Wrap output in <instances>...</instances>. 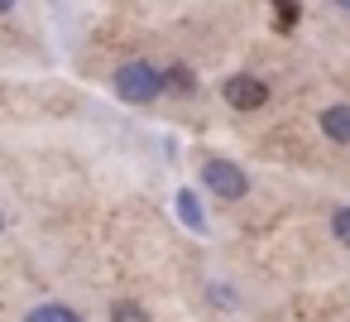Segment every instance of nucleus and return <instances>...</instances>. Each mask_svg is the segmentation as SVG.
Here are the masks:
<instances>
[{"mask_svg": "<svg viewBox=\"0 0 350 322\" xmlns=\"http://www.w3.org/2000/svg\"><path fill=\"white\" fill-rule=\"evenodd\" d=\"M321 135L331 145H350V106H326L321 111Z\"/></svg>", "mask_w": 350, "mask_h": 322, "instance_id": "4", "label": "nucleus"}, {"mask_svg": "<svg viewBox=\"0 0 350 322\" xmlns=\"http://www.w3.org/2000/svg\"><path fill=\"white\" fill-rule=\"evenodd\" d=\"M202 183H206L216 197H226V202H235V197H245V193H250L245 169H240V164H230V159H206V164H202Z\"/></svg>", "mask_w": 350, "mask_h": 322, "instance_id": "2", "label": "nucleus"}, {"mask_svg": "<svg viewBox=\"0 0 350 322\" xmlns=\"http://www.w3.org/2000/svg\"><path fill=\"white\" fill-rule=\"evenodd\" d=\"M178 212H183V221H187L192 231H202V226H206L202 202H197V193H192V188H183V193H178Z\"/></svg>", "mask_w": 350, "mask_h": 322, "instance_id": "7", "label": "nucleus"}, {"mask_svg": "<svg viewBox=\"0 0 350 322\" xmlns=\"http://www.w3.org/2000/svg\"><path fill=\"white\" fill-rule=\"evenodd\" d=\"M0 226H5V216H0Z\"/></svg>", "mask_w": 350, "mask_h": 322, "instance_id": "13", "label": "nucleus"}, {"mask_svg": "<svg viewBox=\"0 0 350 322\" xmlns=\"http://www.w3.org/2000/svg\"><path fill=\"white\" fill-rule=\"evenodd\" d=\"M111 317H116V322H149V317L139 312V303H125V298L111 303Z\"/></svg>", "mask_w": 350, "mask_h": 322, "instance_id": "10", "label": "nucleus"}, {"mask_svg": "<svg viewBox=\"0 0 350 322\" xmlns=\"http://www.w3.org/2000/svg\"><path fill=\"white\" fill-rule=\"evenodd\" d=\"M226 101H230L235 111H259V106L269 101V82H259V77L240 73V77H230V82H226Z\"/></svg>", "mask_w": 350, "mask_h": 322, "instance_id": "3", "label": "nucleus"}, {"mask_svg": "<svg viewBox=\"0 0 350 322\" xmlns=\"http://www.w3.org/2000/svg\"><path fill=\"white\" fill-rule=\"evenodd\" d=\"M159 87H163V92H178V97H192V92H197V77H192L187 68H163V73H159Z\"/></svg>", "mask_w": 350, "mask_h": 322, "instance_id": "5", "label": "nucleus"}, {"mask_svg": "<svg viewBox=\"0 0 350 322\" xmlns=\"http://www.w3.org/2000/svg\"><path fill=\"white\" fill-rule=\"evenodd\" d=\"M336 5H340V10H350V0H336Z\"/></svg>", "mask_w": 350, "mask_h": 322, "instance_id": "12", "label": "nucleus"}, {"mask_svg": "<svg viewBox=\"0 0 350 322\" xmlns=\"http://www.w3.org/2000/svg\"><path fill=\"white\" fill-rule=\"evenodd\" d=\"M331 236H336L340 245H350V207H336V212H331Z\"/></svg>", "mask_w": 350, "mask_h": 322, "instance_id": "8", "label": "nucleus"}, {"mask_svg": "<svg viewBox=\"0 0 350 322\" xmlns=\"http://www.w3.org/2000/svg\"><path fill=\"white\" fill-rule=\"evenodd\" d=\"M25 322H82V312H72L68 303H39Z\"/></svg>", "mask_w": 350, "mask_h": 322, "instance_id": "6", "label": "nucleus"}, {"mask_svg": "<svg viewBox=\"0 0 350 322\" xmlns=\"http://www.w3.org/2000/svg\"><path fill=\"white\" fill-rule=\"evenodd\" d=\"M10 5H15V0H0V15H5V10H10Z\"/></svg>", "mask_w": 350, "mask_h": 322, "instance_id": "11", "label": "nucleus"}, {"mask_svg": "<svg viewBox=\"0 0 350 322\" xmlns=\"http://www.w3.org/2000/svg\"><path fill=\"white\" fill-rule=\"evenodd\" d=\"M273 15H278V20H273L278 29H293V25H297V0H273Z\"/></svg>", "mask_w": 350, "mask_h": 322, "instance_id": "9", "label": "nucleus"}, {"mask_svg": "<svg viewBox=\"0 0 350 322\" xmlns=\"http://www.w3.org/2000/svg\"><path fill=\"white\" fill-rule=\"evenodd\" d=\"M116 92L125 97V101H135V106H149L154 97H163V87H159V68L154 63H125L120 73H116Z\"/></svg>", "mask_w": 350, "mask_h": 322, "instance_id": "1", "label": "nucleus"}]
</instances>
